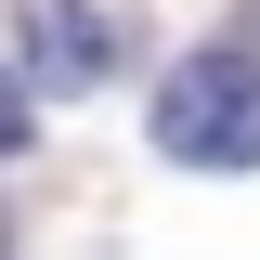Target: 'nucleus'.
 Here are the masks:
<instances>
[{
    "mask_svg": "<svg viewBox=\"0 0 260 260\" xmlns=\"http://www.w3.org/2000/svg\"><path fill=\"white\" fill-rule=\"evenodd\" d=\"M156 156L169 169H260V65L208 52L156 91Z\"/></svg>",
    "mask_w": 260,
    "mask_h": 260,
    "instance_id": "obj_1",
    "label": "nucleus"
},
{
    "mask_svg": "<svg viewBox=\"0 0 260 260\" xmlns=\"http://www.w3.org/2000/svg\"><path fill=\"white\" fill-rule=\"evenodd\" d=\"M104 65H117V26H104L91 0H13V78H26V104L91 91Z\"/></svg>",
    "mask_w": 260,
    "mask_h": 260,
    "instance_id": "obj_2",
    "label": "nucleus"
}]
</instances>
